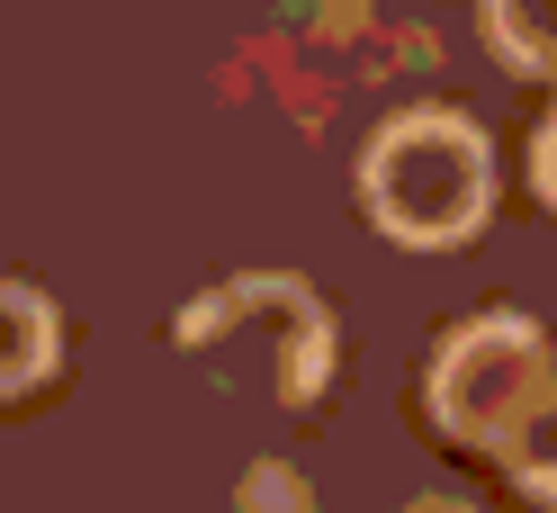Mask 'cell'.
Segmentation results:
<instances>
[{
  "label": "cell",
  "instance_id": "7",
  "mask_svg": "<svg viewBox=\"0 0 557 513\" xmlns=\"http://www.w3.org/2000/svg\"><path fill=\"white\" fill-rule=\"evenodd\" d=\"M405 513H476V504H459V496H413Z\"/></svg>",
  "mask_w": 557,
  "mask_h": 513
},
{
  "label": "cell",
  "instance_id": "4",
  "mask_svg": "<svg viewBox=\"0 0 557 513\" xmlns=\"http://www.w3.org/2000/svg\"><path fill=\"white\" fill-rule=\"evenodd\" d=\"M485 37L512 73L557 82V0H485Z\"/></svg>",
  "mask_w": 557,
  "mask_h": 513
},
{
  "label": "cell",
  "instance_id": "1",
  "mask_svg": "<svg viewBox=\"0 0 557 513\" xmlns=\"http://www.w3.org/2000/svg\"><path fill=\"white\" fill-rule=\"evenodd\" d=\"M360 208L387 244H413V253L468 244L495 208V154L459 109H405L360 154Z\"/></svg>",
  "mask_w": 557,
  "mask_h": 513
},
{
  "label": "cell",
  "instance_id": "2",
  "mask_svg": "<svg viewBox=\"0 0 557 513\" xmlns=\"http://www.w3.org/2000/svg\"><path fill=\"white\" fill-rule=\"evenodd\" d=\"M557 415V352L531 316H476L432 361V424L476 451H521Z\"/></svg>",
  "mask_w": 557,
  "mask_h": 513
},
{
  "label": "cell",
  "instance_id": "3",
  "mask_svg": "<svg viewBox=\"0 0 557 513\" xmlns=\"http://www.w3.org/2000/svg\"><path fill=\"white\" fill-rule=\"evenodd\" d=\"M54 369V306L46 289L0 280V396H27Z\"/></svg>",
  "mask_w": 557,
  "mask_h": 513
},
{
  "label": "cell",
  "instance_id": "6",
  "mask_svg": "<svg viewBox=\"0 0 557 513\" xmlns=\"http://www.w3.org/2000/svg\"><path fill=\"white\" fill-rule=\"evenodd\" d=\"M531 190H540L548 208H557V118L540 126V145H531Z\"/></svg>",
  "mask_w": 557,
  "mask_h": 513
},
{
  "label": "cell",
  "instance_id": "5",
  "mask_svg": "<svg viewBox=\"0 0 557 513\" xmlns=\"http://www.w3.org/2000/svg\"><path fill=\"white\" fill-rule=\"evenodd\" d=\"M504 468H512L531 496H548V504H557V415H548L531 441H521V451H504Z\"/></svg>",
  "mask_w": 557,
  "mask_h": 513
}]
</instances>
